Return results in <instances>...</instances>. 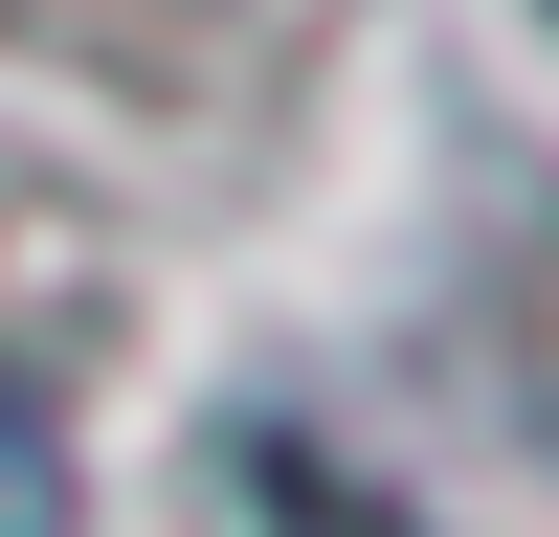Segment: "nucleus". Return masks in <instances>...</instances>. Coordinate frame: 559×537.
I'll return each instance as SVG.
<instances>
[{
  "label": "nucleus",
  "mask_w": 559,
  "mask_h": 537,
  "mask_svg": "<svg viewBox=\"0 0 559 537\" xmlns=\"http://www.w3.org/2000/svg\"><path fill=\"white\" fill-rule=\"evenodd\" d=\"M0 537H68V448H45L23 403H0Z\"/></svg>",
  "instance_id": "f257e3e1"
}]
</instances>
